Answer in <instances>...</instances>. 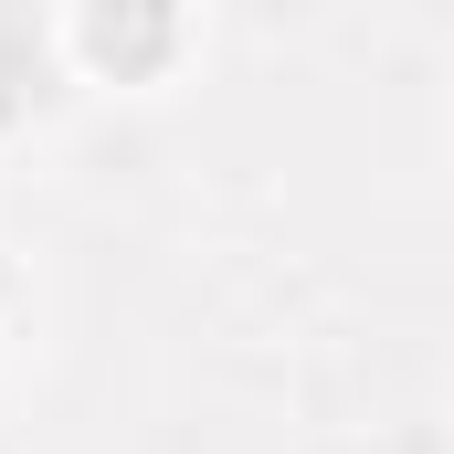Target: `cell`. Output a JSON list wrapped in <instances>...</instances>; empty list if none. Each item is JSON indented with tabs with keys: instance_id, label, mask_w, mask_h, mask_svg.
<instances>
[{
	"instance_id": "cell-1",
	"label": "cell",
	"mask_w": 454,
	"mask_h": 454,
	"mask_svg": "<svg viewBox=\"0 0 454 454\" xmlns=\"http://www.w3.org/2000/svg\"><path fill=\"white\" fill-rule=\"evenodd\" d=\"M85 32H96V64L148 74V64L169 53V32H180V21H169V0H96V21H85Z\"/></svg>"
}]
</instances>
